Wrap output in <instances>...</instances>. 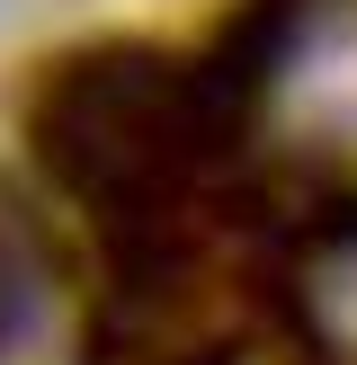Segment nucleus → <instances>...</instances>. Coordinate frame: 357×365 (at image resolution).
I'll use <instances>...</instances> for the list:
<instances>
[{
	"instance_id": "1",
	"label": "nucleus",
	"mask_w": 357,
	"mask_h": 365,
	"mask_svg": "<svg viewBox=\"0 0 357 365\" xmlns=\"http://www.w3.org/2000/svg\"><path fill=\"white\" fill-rule=\"evenodd\" d=\"M27 312H36L27 277H18V267H0V365H9V356H18V339H27Z\"/></svg>"
}]
</instances>
